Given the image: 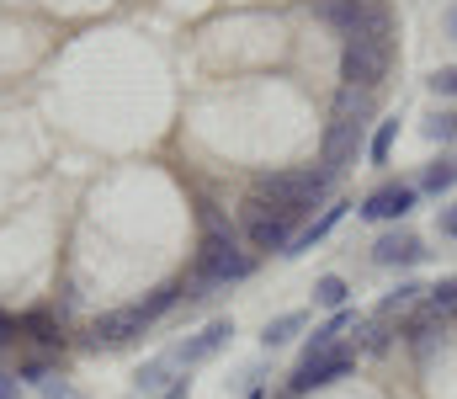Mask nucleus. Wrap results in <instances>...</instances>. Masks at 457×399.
Segmentation results:
<instances>
[{"label":"nucleus","instance_id":"aec40b11","mask_svg":"<svg viewBox=\"0 0 457 399\" xmlns=\"http://www.w3.org/2000/svg\"><path fill=\"white\" fill-rule=\"evenodd\" d=\"M16 330H32V341H37V346H59V341H64V336H59V325H54L48 314H27Z\"/></svg>","mask_w":457,"mask_h":399},{"label":"nucleus","instance_id":"ddd939ff","mask_svg":"<svg viewBox=\"0 0 457 399\" xmlns=\"http://www.w3.org/2000/svg\"><path fill=\"white\" fill-rule=\"evenodd\" d=\"M436 336H447V314H436V309H420V314L410 320V330H404V341L420 346V352H426Z\"/></svg>","mask_w":457,"mask_h":399},{"label":"nucleus","instance_id":"f3484780","mask_svg":"<svg viewBox=\"0 0 457 399\" xmlns=\"http://www.w3.org/2000/svg\"><path fill=\"white\" fill-rule=\"evenodd\" d=\"M447 187H457V160H431L420 170V192H447Z\"/></svg>","mask_w":457,"mask_h":399},{"label":"nucleus","instance_id":"6ab92c4d","mask_svg":"<svg viewBox=\"0 0 457 399\" xmlns=\"http://www.w3.org/2000/svg\"><path fill=\"white\" fill-rule=\"evenodd\" d=\"M361 330V341H356V352H388V341H394V330H388V320L378 314L372 325H356Z\"/></svg>","mask_w":457,"mask_h":399},{"label":"nucleus","instance_id":"0eeeda50","mask_svg":"<svg viewBox=\"0 0 457 399\" xmlns=\"http://www.w3.org/2000/svg\"><path fill=\"white\" fill-rule=\"evenodd\" d=\"M361 129H367V123H356V118H330V129H325V144H320V165L341 176L345 165L361 154Z\"/></svg>","mask_w":457,"mask_h":399},{"label":"nucleus","instance_id":"4468645a","mask_svg":"<svg viewBox=\"0 0 457 399\" xmlns=\"http://www.w3.org/2000/svg\"><path fill=\"white\" fill-rule=\"evenodd\" d=\"M303 325H309V314H303V309H293V314H277V320H266L261 341H266V346L277 352V346H287V341H293V336H298Z\"/></svg>","mask_w":457,"mask_h":399},{"label":"nucleus","instance_id":"423d86ee","mask_svg":"<svg viewBox=\"0 0 457 399\" xmlns=\"http://www.w3.org/2000/svg\"><path fill=\"white\" fill-rule=\"evenodd\" d=\"M356 373V352L351 346H336V352H325V357H314V362H298V373H293V395H309V389H330V384H341Z\"/></svg>","mask_w":457,"mask_h":399},{"label":"nucleus","instance_id":"4be33fe9","mask_svg":"<svg viewBox=\"0 0 457 399\" xmlns=\"http://www.w3.org/2000/svg\"><path fill=\"white\" fill-rule=\"evenodd\" d=\"M394 138H399V118H388V123H378V133H372V144H367V154H372V165H383V160H388V149H394Z\"/></svg>","mask_w":457,"mask_h":399},{"label":"nucleus","instance_id":"9d476101","mask_svg":"<svg viewBox=\"0 0 457 399\" xmlns=\"http://www.w3.org/2000/svg\"><path fill=\"white\" fill-rule=\"evenodd\" d=\"M426 256V245H420V235H410V229H388V235H378V245H372V262L378 266H415Z\"/></svg>","mask_w":457,"mask_h":399},{"label":"nucleus","instance_id":"39448f33","mask_svg":"<svg viewBox=\"0 0 457 399\" xmlns=\"http://www.w3.org/2000/svg\"><path fill=\"white\" fill-rule=\"evenodd\" d=\"M149 325H154V320L144 314V303H128V309H112V314H102V320L91 325V346H96V352H117V346L138 341V336H144Z\"/></svg>","mask_w":457,"mask_h":399},{"label":"nucleus","instance_id":"7ed1b4c3","mask_svg":"<svg viewBox=\"0 0 457 399\" xmlns=\"http://www.w3.org/2000/svg\"><path fill=\"white\" fill-rule=\"evenodd\" d=\"M239 224H245L250 251H282V256H287V245H293V235H298V224L282 219V213H271V203L255 197V192L239 203Z\"/></svg>","mask_w":457,"mask_h":399},{"label":"nucleus","instance_id":"f03ea898","mask_svg":"<svg viewBox=\"0 0 457 399\" xmlns=\"http://www.w3.org/2000/svg\"><path fill=\"white\" fill-rule=\"evenodd\" d=\"M250 271H255V256H250V251H239V240H234V224H228V229H208V235H203L197 271H192V282H197V287L245 282Z\"/></svg>","mask_w":457,"mask_h":399},{"label":"nucleus","instance_id":"cd10ccee","mask_svg":"<svg viewBox=\"0 0 457 399\" xmlns=\"http://www.w3.org/2000/svg\"><path fill=\"white\" fill-rule=\"evenodd\" d=\"M447 27H453V32H457V5H453V11H447Z\"/></svg>","mask_w":457,"mask_h":399},{"label":"nucleus","instance_id":"b1692460","mask_svg":"<svg viewBox=\"0 0 457 399\" xmlns=\"http://www.w3.org/2000/svg\"><path fill=\"white\" fill-rule=\"evenodd\" d=\"M431 91H436V96H457V64H442V70L431 75Z\"/></svg>","mask_w":457,"mask_h":399},{"label":"nucleus","instance_id":"a878e982","mask_svg":"<svg viewBox=\"0 0 457 399\" xmlns=\"http://www.w3.org/2000/svg\"><path fill=\"white\" fill-rule=\"evenodd\" d=\"M436 224H442V235H453V240H457V203H453V208H442V213H436Z\"/></svg>","mask_w":457,"mask_h":399},{"label":"nucleus","instance_id":"a211bd4d","mask_svg":"<svg viewBox=\"0 0 457 399\" xmlns=\"http://www.w3.org/2000/svg\"><path fill=\"white\" fill-rule=\"evenodd\" d=\"M345 293H351V287H345V277H336V271L314 282V303H320V309H345Z\"/></svg>","mask_w":457,"mask_h":399},{"label":"nucleus","instance_id":"5701e85b","mask_svg":"<svg viewBox=\"0 0 457 399\" xmlns=\"http://www.w3.org/2000/svg\"><path fill=\"white\" fill-rule=\"evenodd\" d=\"M426 138H431V144H453L457 138V118L453 112H431V118H426Z\"/></svg>","mask_w":457,"mask_h":399},{"label":"nucleus","instance_id":"f8f14e48","mask_svg":"<svg viewBox=\"0 0 457 399\" xmlns=\"http://www.w3.org/2000/svg\"><path fill=\"white\" fill-rule=\"evenodd\" d=\"M341 219H345V203H325V213H320V219H309V224H303V229L293 235L287 256H303V251H314V245H320V240H325V235H330V229L341 224Z\"/></svg>","mask_w":457,"mask_h":399},{"label":"nucleus","instance_id":"bb28decb","mask_svg":"<svg viewBox=\"0 0 457 399\" xmlns=\"http://www.w3.org/2000/svg\"><path fill=\"white\" fill-rule=\"evenodd\" d=\"M187 389H192V384H187V378H176V384H170L160 399H187Z\"/></svg>","mask_w":457,"mask_h":399},{"label":"nucleus","instance_id":"20e7f679","mask_svg":"<svg viewBox=\"0 0 457 399\" xmlns=\"http://www.w3.org/2000/svg\"><path fill=\"white\" fill-rule=\"evenodd\" d=\"M394 64V43H361V37H345L341 48V80L356 91H372Z\"/></svg>","mask_w":457,"mask_h":399},{"label":"nucleus","instance_id":"412c9836","mask_svg":"<svg viewBox=\"0 0 457 399\" xmlns=\"http://www.w3.org/2000/svg\"><path fill=\"white\" fill-rule=\"evenodd\" d=\"M426 309H436V314H453V309H457V277H442L436 287H426Z\"/></svg>","mask_w":457,"mask_h":399},{"label":"nucleus","instance_id":"dca6fc26","mask_svg":"<svg viewBox=\"0 0 457 399\" xmlns=\"http://www.w3.org/2000/svg\"><path fill=\"white\" fill-rule=\"evenodd\" d=\"M165 373H170V357H154V362H144L138 373H133V384H138V395H165L170 384H165Z\"/></svg>","mask_w":457,"mask_h":399},{"label":"nucleus","instance_id":"2eb2a0df","mask_svg":"<svg viewBox=\"0 0 457 399\" xmlns=\"http://www.w3.org/2000/svg\"><path fill=\"white\" fill-rule=\"evenodd\" d=\"M420 298H426V287H420V282H399V287H394V293L378 303V314H383V320H394V314H410Z\"/></svg>","mask_w":457,"mask_h":399},{"label":"nucleus","instance_id":"393cba45","mask_svg":"<svg viewBox=\"0 0 457 399\" xmlns=\"http://www.w3.org/2000/svg\"><path fill=\"white\" fill-rule=\"evenodd\" d=\"M0 399H21V378L16 373H0Z\"/></svg>","mask_w":457,"mask_h":399},{"label":"nucleus","instance_id":"6e6552de","mask_svg":"<svg viewBox=\"0 0 457 399\" xmlns=\"http://www.w3.org/2000/svg\"><path fill=\"white\" fill-rule=\"evenodd\" d=\"M228 336H234V320H208L197 336H187V341L170 352V362H181V368H197V362H208V357H219V352H224Z\"/></svg>","mask_w":457,"mask_h":399},{"label":"nucleus","instance_id":"9b49d317","mask_svg":"<svg viewBox=\"0 0 457 399\" xmlns=\"http://www.w3.org/2000/svg\"><path fill=\"white\" fill-rule=\"evenodd\" d=\"M356 325H361V314H356V309H336V320H325V325L309 336V346H303V362H314V357L336 352V346H341V336H345V330H356Z\"/></svg>","mask_w":457,"mask_h":399},{"label":"nucleus","instance_id":"f257e3e1","mask_svg":"<svg viewBox=\"0 0 457 399\" xmlns=\"http://www.w3.org/2000/svg\"><path fill=\"white\" fill-rule=\"evenodd\" d=\"M330 187H336V170H325V165H303V170H271V176H261V181H255V197H266L271 213L303 224V219L330 197Z\"/></svg>","mask_w":457,"mask_h":399},{"label":"nucleus","instance_id":"1a4fd4ad","mask_svg":"<svg viewBox=\"0 0 457 399\" xmlns=\"http://www.w3.org/2000/svg\"><path fill=\"white\" fill-rule=\"evenodd\" d=\"M415 197H420V187H410V181H383V187L361 203V219H372V224H394V219H404V213L415 208Z\"/></svg>","mask_w":457,"mask_h":399}]
</instances>
